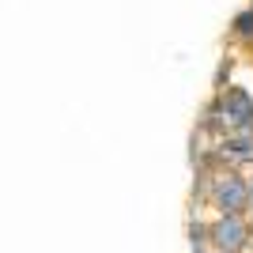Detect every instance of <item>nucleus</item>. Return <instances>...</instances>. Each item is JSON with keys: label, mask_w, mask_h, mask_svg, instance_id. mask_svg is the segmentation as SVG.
I'll return each instance as SVG.
<instances>
[{"label": "nucleus", "mask_w": 253, "mask_h": 253, "mask_svg": "<svg viewBox=\"0 0 253 253\" xmlns=\"http://www.w3.org/2000/svg\"><path fill=\"white\" fill-rule=\"evenodd\" d=\"M215 234H219V246H231V250L242 242V227H238V223H223Z\"/></svg>", "instance_id": "nucleus-1"}]
</instances>
